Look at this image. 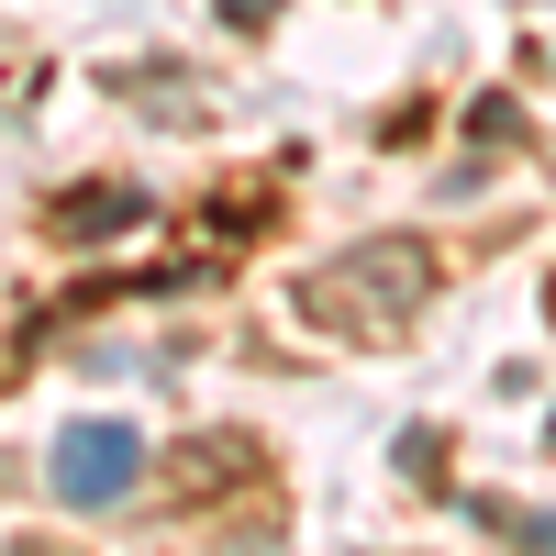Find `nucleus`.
<instances>
[{"instance_id": "obj_1", "label": "nucleus", "mask_w": 556, "mask_h": 556, "mask_svg": "<svg viewBox=\"0 0 556 556\" xmlns=\"http://www.w3.org/2000/svg\"><path fill=\"white\" fill-rule=\"evenodd\" d=\"M434 301V245L424 235H379V245H345L334 267L301 290V312L323 323V334H356V345H379L401 334L412 312Z\"/></svg>"}, {"instance_id": "obj_2", "label": "nucleus", "mask_w": 556, "mask_h": 556, "mask_svg": "<svg viewBox=\"0 0 556 556\" xmlns=\"http://www.w3.org/2000/svg\"><path fill=\"white\" fill-rule=\"evenodd\" d=\"M134 479H146V434L134 424H67L56 468H45V490H56L67 513H112V501H134Z\"/></svg>"}, {"instance_id": "obj_3", "label": "nucleus", "mask_w": 556, "mask_h": 556, "mask_svg": "<svg viewBox=\"0 0 556 556\" xmlns=\"http://www.w3.org/2000/svg\"><path fill=\"white\" fill-rule=\"evenodd\" d=\"M134 223H146V190H78V201H56V235H67V245L134 235Z\"/></svg>"}, {"instance_id": "obj_4", "label": "nucleus", "mask_w": 556, "mask_h": 556, "mask_svg": "<svg viewBox=\"0 0 556 556\" xmlns=\"http://www.w3.org/2000/svg\"><path fill=\"white\" fill-rule=\"evenodd\" d=\"M223 23H235V34H267V23H278V0H223Z\"/></svg>"}]
</instances>
